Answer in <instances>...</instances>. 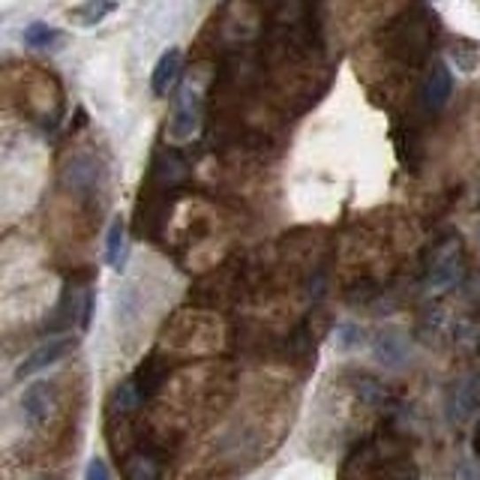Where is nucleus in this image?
I'll return each mask as SVG.
<instances>
[{"mask_svg": "<svg viewBox=\"0 0 480 480\" xmlns=\"http://www.w3.org/2000/svg\"><path fill=\"white\" fill-rule=\"evenodd\" d=\"M198 124H202V90L189 79L180 85L178 96H174L169 135L174 141H189L198 133Z\"/></svg>", "mask_w": 480, "mask_h": 480, "instance_id": "obj_1", "label": "nucleus"}, {"mask_svg": "<svg viewBox=\"0 0 480 480\" xmlns=\"http://www.w3.org/2000/svg\"><path fill=\"white\" fill-rule=\"evenodd\" d=\"M75 346H79V337H75V333H55V337L42 339L40 346L21 361V367L15 370V376L27 378V376H36V372L55 367L57 361H64L66 354L75 352Z\"/></svg>", "mask_w": 480, "mask_h": 480, "instance_id": "obj_2", "label": "nucleus"}, {"mask_svg": "<svg viewBox=\"0 0 480 480\" xmlns=\"http://www.w3.org/2000/svg\"><path fill=\"white\" fill-rule=\"evenodd\" d=\"M456 279H460V243L447 240L445 247L438 249L436 262L430 264V292H447Z\"/></svg>", "mask_w": 480, "mask_h": 480, "instance_id": "obj_3", "label": "nucleus"}, {"mask_svg": "<svg viewBox=\"0 0 480 480\" xmlns=\"http://www.w3.org/2000/svg\"><path fill=\"white\" fill-rule=\"evenodd\" d=\"M55 387L49 382H34L21 396V408H25V417L30 426H45L51 417V411H55Z\"/></svg>", "mask_w": 480, "mask_h": 480, "instance_id": "obj_4", "label": "nucleus"}, {"mask_svg": "<svg viewBox=\"0 0 480 480\" xmlns=\"http://www.w3.org/2000/svg\"><path fill=\"white\" fill-rule=\"evenodd\" d=\"M480 408V385L477 378H462L453 385L451 400H447V411H451L453 423H466L477 415Z\"/></svg>", "mask_w": 480, "mask_h": 480, "instance_id": "obj_5", "label": "nucleus"}, {"mask_svg": "<svg viewBox=\"0 0 480 480\" xmlns=\"http://www.w3.org/2000/svg\"><path fill=\"white\" fill-rule=\"evenodd\" d=\"M180 72H184V51L169 49L156 60L154 72H150V90H154V96H169V90L178 85Z\"/></svg>", "mask_w": 480, "mask_h": 480, "instance_id": "obj_6", "label": "nucleus"}, {"mask_svg": "<svg viewBox=\"0 0 480 480\" xmlns=\"http://www.w3.org/2000/svg\"><path fill=\"white\" fill-rule=\"evenodd\" d=\"M453 94V75H451V66L447 64H438L436 70L430 72L423 85V109L426 111H441L447 105V99Z\"/></svg>", "mask_w": 480, "mask_h": 480, "instance_id": "obj_7", "label": "nucleus"}, {"mask_svg": "<svg viewBox=\"0 0 480 480\" xmlns=\"http://www.w3.org/2000/svg\"><path fill=\"white\" fill-rule=\"evenodd\" d=\"M376 357L391 370H402L408 363V339L400 331H385L376 339Z\"/></svg>", "mask_w": 480, "mask_h": 480, "instance_id": "obj_8", "label": "nucleus"}, {"mask_svg": "<svg viewBox=\"0 0 480 480\" xmlns=\"http://www.w3.org/2000/svg\"><path fill=\"white\" fill-rule=\"evenodd\" d=\"M124 258H126V223L118 217L109 225V234H105V262L114 270H120L124 268Z\"/></svg>", "mask_w": 480, "mask_h": 480, "instance_id": "obj_9", "label": "nucleus"}, {"mask_svg": "<svg viewBox=\"0 0 480 480\" xmlns=\"http://www.w3.org/2000/svg\"><path fill=\"white\" fill-rule=\"evenodd\" d=\"M124 471H126V480H163V469H159V462L148 453H133L126 460Z\"/></svg>", "mask_w": 480, "mask_h": 480, "instance_id": "obj_10", "label": "nucleus"}, {"mask_svg": "<svg viewBox=\"0 0 480 480\" xmlns=\"http://www.w3.org/2000/svg\"><path fill=\"white\" fill-rule=\"evenodd\" d=\"M21 40L30 49H55V45L64 40V34H60L57 27L51 25H42V21H34V25L25 27V34H21Z\"/></svg>", "mask_w": 480, "mask_h": 480, "instance_id": "obj_11", "label": "nucleus"}, {"mask_svg": "<svg viewBox=\"0 0 480 480\" xmlns=\"http://www.w3.org/2000/svg\"><path fill=\"white\" fill-rule=\"evenodd\" d=\"M114 10H118V4H103V0H90V4H81V6H75V10H70V15L79 25H85V27H94L99 25V21L105 19V15H111Z\"/></svg>", "mask_w": 480, "mask_h": 480, "instance_id": "obj_12", "label": "nucleus"}, {"mask_svg": "<svg viewBox=\"0 0 480 480\" xmlns=\"http://www.w3.org/2000/svg\"><path fill=\"white\" fill-rule=\"evenodd\" d=\"M363 342L361 337V327L352 324V322H342L337 327V348L339 352H352V348H357Z\"/></svg>", "mask_w": 480, "mask_h": 480, "instance_id": "obj_13", "label": "nucleus"}, {"mask_svg": "<svg viewBox=\"0 0 480 480\" xmlns=\"http://www.w3.org/2000/svg\"><path fill=\"white\" fill-rule=\"evenodd\" d=\"M85 480H114L109 462H105L103 456H94V460L88 462V469H85Z\"/></svg>", "mask_w": 480, "mask_h": 480, "instance_id": "obj_14", "label": "nucleus"}, {"mask_svg": "<svg viewBox=\"0 0 480 480\" xmlns=\"http://www.w3.org/2000/svg\"><path fill=\"white\" fill-rule=\"evenodd\" d=\"M451 57H453V64L460 66L462 72H471V70L477 66V51H475V49H469V51L453 49V51H451Z\"/></svg>", "mask_w": 480, "mask_h": 480, "instance_id": "obj_15", "label": "nucleus"}, {"mask_svg": "<svg viewBox=\"0 0 480 480\" xmlns=\"http://www.w3.org/2000/svg\"><path fill=\"white\" fill-rule=\"evenodd\" d=\"M471 447H475V453L480 456V421H477V430H475V438H471Z\"/></svg>", "mask_w": 480, "mask_h": 480, "instance_id": "obj_16", "label": "nucleus"}]
</instances>
